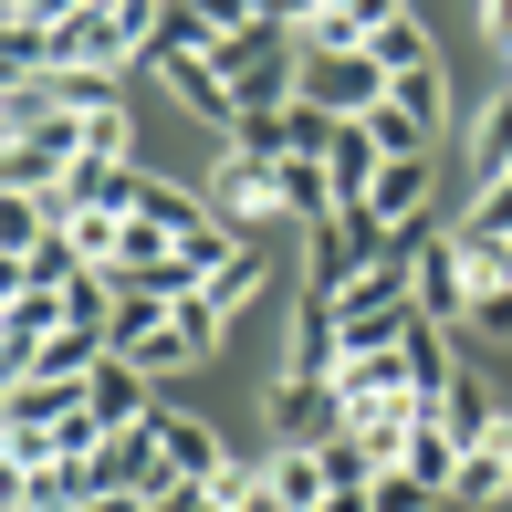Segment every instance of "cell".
Wrapping results in <instances>:
<instances>
[{"label":"cell","mask_w":512,"mask_h":512,"mask_svg":"<svg viewBox=\"0 0 512 512\" xmlns=\"http://www.w3.org/2000/svg\"><path fill=\"white\" fill-rule=\"evenodd\" d=\"M293 95L324 105L335 126H366V115L387 105V63L377 53H304V63H293Z\"/></svg>","instance_id":"1"},{"label":"cell","mask_w":512,"mask_h":512,"mask_svg":"<svg viewBox=\"0 0 512 512\" xmlns=\"http://www.w3.org/2000/svg\"><path fill=\"white\" fill-rule=\"evenodd\" d=\"M408 356H398V345H356V356H345L335 366V398H345V429H356V418H377V408H398L408 398Z\"/></svg>","instance_id":"2"},{"label":"cell","mask_w":512,"mask_h":512,"mask_svg":"<svg viewBox=\"0 0 512 512\" xmlns=\"http://www.w3.org/2000/svg\"><path fill=\"white\" fill-rule=\"evenodd\" d=\"M387 21H408V0H314L304 11V53H366Z\"/></svg>","instance_id":"3"},{"label":"cell","mask_w":512,"mask_h":512,"mask_svg":"<svg viewBox=\"0 0 512 512\" xmlns=\"http://www.w3.org/2000/svg\"><path fill=\"white\" fill-rule=\"evenodd\" d=\"M209 209H220L230 230L262 220V209H283V168H272V157H251V147H230L220 168H209Z\"/></svg>","instance_id":"4"},{"label":"cell","mask_w":512,"mask_h":512,"mask_svg":"<svg viewBox=\"0 0 512 512\" xmlns=\"http://www.w3.org/2000/svg\"><path fill=\"white\" fill-rule=\"evenodd\" d=\"M335 366H345V324L324 293H304L293 304V356H283V377H314V387H335Z\"/></svg>","instance_id":"5"},{"label":"cell","mask_w":512,"mask_h":512,"mask_svg":"<svg viewBox=\"0 0 512 512\" xmlns=\"http://www.w3.org/2000/svg\"><path fill=\"white\" fill-rule=\"evenodd\" d=\"M147 418H157V450H168V471H178V481H220V471H230V450H220V429H199L189 408H168V398H157Z\"/></svg>","instance_id":"6"},{"label":"cell","mask_w":512,"mask_h":512,"mask_svg":"<svg viewBox=\"0 0 512 512\" xmlns=\"http://www.w3.org/2000/svg\"><path fill=\"white\" fill-rule=\"evenodd\" d=\"M272 429H283V439H335L345 429V398L314 387V377H272Z\"/></svg>","instance_id":"7"},{"label":"cell","mask_w":512,"mask_h":512,"mask_svg":"<svg viewBox=\"0 0 512 512\" xmlns=\"http://www.w3.org/2000/svg\"><path fill=\"white\" fill-rule=\"evenodd\" d=\"M418 314H429V324H450V335H460V314H471V262H460V241L418 251Z\"/></svg>","instance_id":"8"},{"label":"cell","mask_w":512,"mask_h":512,"mask_svg":"<svg viewBox=\"0 0 512 512\" xmlns=\"http://www.w3.org/2000/svg\"><path fill=\"white\" fill-rule=\"evenodd\" d=\"M439 429H450V439H460V450H481V439H502V429H512V418H502V398H492V387H481V377H471V366H460V377H450V387H439Z\"/></svg>","instance_id":"9"},{"label":"cell","mask_w":512,"mask_h":512,"mask_svg":"<svg viewBox=\"0 0 512 512\" xmlns=\"http://www.w3.org/2000/svg\"><path fill=\"white\" fill-rule=\"evenodd\" d=\"M429 178H439L429 157H387V168H377V189H366V209H377L387 230H408V220H429V199H439Z\"/></svg>","instance_id":"10"},{"label":"cell","mask_w":512,"mask_h":512,"mask_svg":"<svg viewBox=\"0 0 512 512\" xmlns=\"http://www.w3.org/2000/svg\"><path fill=\"white\" fill-rule=\"evenodd\" d=\"M262 481H272V502H283V512H324V502H335V481H324V450H314V439L272 450V460H262Z\"/></svg>","instance_id":"11"},{"label":"cell","mask_w":512,"mask_h":512,"mask_svg":"<svg viewBox=\"0 0 512 512\" xmlns=\"http://www.w3.org/2000/svg\"><path fill=\"white\" fill-rule=\"evenodd\" d=\"M84 377H11V429H63V418H84Z\"/></svg>","instance_id":"12"},{"label":"cell","mask_w":512,"mask_h":512,"mask_svg":"<svg viewBox=\"0 0 512 512\" xmlns=\"http://www.w3.org/2000/svg\"><path fill=\"white\" fill-rule=\"evenodd\" d=\"M377 168H387V147L366 126H335V147H324V178H335V209H356L366 189H377Z\"/></svg>","instance_id":"13"},{"label":"cell","mask_w":512,"mask_h":512,"mask_svg":"<svg viewBox=\"0 0 512 512\" xmlns=\"http://www.w3.org/2000/svg\"><path fill=\"white\" fill-rule=\"evenodd\" d=\"M84 398H95V418H105V429H136V418L157 408V398H147V366H126V356H105L95 377H84Z\"/></svg>","instance_id":"14"},{"label":"cell","mask_w":512,"mask_h":512,"mask_svg":"<svg viewBox=\"0 0 512 512\" xmlns=\"http://www.w3.org/2000/svg\"><path fill=\"white\" fill-rule=\"evenodd\" d=\"M168 95L178 105H189V115H209V126H241V95H230V84H220V63H168Z\"/></svg>","instance_id":"15"},{"label":"cell","mask_w":512,"mask_h":512,"mask_svg":"<svg viewBox=\"0 0 512 512\" xmlns=\"http://www.w3.org/2000/svg\"><path fill=\"white\" fill-rule=\"evenodd\" d=\"M147 335H168V293H136V283H115V314H105V345L115 356H136Z\"/></svg>","instance_id":"16"},{"label":"cell","mask_w":512,"mask_h":512,"mask_svg":"<svg viewBox=\"0 0 512 512\" xmlns=\"http://www.w3.org/2000/svg\"><path fill=\"white\" fill-rule=\"evenodd\" d=\"M398 471H418V481H429L439 502H450V481H460V439L439 429V418H418V429H408V460H398Z\"/></svg>","instance_id":"17"},{"label":"cell","mask_w":512,"mask_h":512,"mask_svg":"<svg viewBox=\"0 0 512 512\" xmlns=\"http://www.w3.org/2000/svg\"><path fill=\"white\" fill-rule=\"evenodd\" d=\"M283 220H335V178H324V157H283Z\"/></svg>","instance_id":"18"},{"label":"cell","mask_w":512,"mask_h":512,"mask_svg":"<svg viewBox=\"0 0 512 512\" xmlns=\"http://www.w3.org/2000/svg\"><path fill=\"white\" fill-rule=\"evenodd\" d=\"M460 335H471V345H512V272L471 283V314H460Z\"/></svg>","instance_id":"19"},{"label":"cell","mask_w":512,"mask_h":512,"mask_svg":"<svg viewBox=\"0 0 512 512\" xmlns=\"http://www.w3.org/2000/svg\"><path fill=\"white\" fill-rule=\"evenodd\" d=\"M366 136H377L387 157H429V115H418V105H398V84H387V105L366 115Z\"/></svg>","instance_id":"20"},{"label":"cell","mask_w":512,"mask_h":512,"mask_svg":"<svg viewBox=\"0 0 512 512\" xmlns=\"http://www.w3.org/2000/svg\"><path fill=\"white\" fill-rule=\"evenodd\" d=\"M366 53L387 63V84H398V74H429V63H439V53H429V32H418V11H408V21H387V32L366 42Z\"/></svg>","instance_id":"21"},{"label":"cell","mask_w":512,"mask_h":512,"mask_svg":"<svg viewBox=\"0 0 512 512\" xmlns=\"http://www.w3.org/2000/svg\"><path fill=\"white\" fill-rule=\"evenodd\" d=\"M324 147H335V115L293 95V105H283V157H324Z\"/></svg>","instance_id":"22"},{"label":"cell","mask_w":512,"mask_h":512,"mask_svg":"<svg viewBox=\"0 0 512 512\" xmlns=\"http://www.w3.org/2000/svg\"><path fill=\"white\" fill-rule=\"evenodd\" d=\"M492 178H512V95H492V115H481V189Z\"/></svg>","instance_id":"23"},{"label":"cell","mask_w":512,"mask_h":512,"mask_svg":"<svg viewBox=\"0 0 512 512\" xmlns=\"http://www.w3.org/2000/svg\"><path fill=\"white\" fill-rule=\"evenodd\" d=\"M439 492H429V481H418V471H377V492H366V512H429Z\"/></svg>","instance_id":"24"},{"label":"cell","mask_w":512,"mask_h":512,"mask_svg":"<svg viewBox=\"0 0 512 512\" xmlns=\"http://www.w3.org/2000/svg\"><path fill=\"white\" fill-rule=\"evenodd\" d=\"M251 283H262V262L241 251V262H220V283H209V304H220V314H241V304H251Z\"/></svg>","instance_id":"25"},{"label":"cell","mask_w":512,"mask_h":512,"mask_svg":"<svg viewBox=\"0 0 512 512\" xmlns=\"http://www.w3.org/2000/svg\"><path fill=\"white\" fill-rule=\"evenodd\" d=\"M84 157H126V105H95V115H84Z\"/></svg>","instance_id":"26"},{"label":"cell","mask_w":512,"mask_h":512,"mask_svg":"<svg viewBox=\"0 0 512 512\" xmlns=\"http://www.w3.org/2000/svg\"><path fill=\"white\" fill-rule=\"evenodd\" d=\"M209 492H220V512H241V502H262V460H230V471L209 481Z\"/></svg>","instance_id":"27"},{"label":"cell","mask_w":512,"mask_h":512,"mask_svg":"<svg viewBox=\"0 0 512 512\" xmlns=\"http://www.w3.org/2000/svg\"><path fill=\"white\" fill-rule=\"evenodd\" d=\"M471 230H492V241H512V178H492V189H481V209H471Z\"/></svg>","instance_id":"28"},{"label":"cell","mask_w":512,"mask_h":512,"mask_svg":"<svg viewBox=\"0 0 512 512\" xmlns=\"http://www.w3.org/2000/svg\"><path fill=\"white\" fill-rule=\"evenodd\" d=\"M209 21H220V32H241V21H262V0H199Z\"/></svg>","instance_id":"29"},{"label":"cell","mask_w":512,"mask_h":512,"mask_svg":"<svg viewBox=\"0 0 512 512\" xmlns=\"http://www.w3.org/2000/svg\"><path fill=\"white\" fill-rule=\"evenodd\" d=\"M481 32H492L502 53H512V0H481Z\"/></svg>","instance_id":"30"},{"label":"cell","mask_w":512,"mask_h":512,"mask_svg":"<svg viewBox=\"0 0 512 512\" xmlns=\"http://www.w3.org/2000/svg\"><path fill=\"white\" fill-rule=\"evenodd\" d=\"M84 512H147V502H136V492H95V502H84Z\"/></svg>","instance_id":"31"},{"label":"cell","mask_w":512,"mask_h":512,"mask_svg":"<svg viewBox=\"0 0 512 512\" xmlns=\"http://www.w3.org/2000/svg\"><path fill=\"white\" fill-rule=\"evenodd\" d=\"M324 512H366V492H335V502H324Z\"/></svg>","instance_id":"32"},{"label":"cell","mask_w":512,"mask_h":512,"mask_svg":"<svg viewBox=\"0 0 512 512\" xmlns=\"http://www.w3.org/2000/svg\"><path fill=\"white\" fill-rule=\"evenodd\" d=\"M241 512H283V502H272V481H262V502H241Z\"/></svg>","instance_id":"33"},{"label":"cell","mask_w":512,"mask_h":512,"mask_svg":"<svg viewBox=\"0 0 512 512\" xmlns=\"http://www.w3.org/2000/svg\"><path fill=\"white\" fill-rule=\"evenodd\" d=\"M126 11H157V0H126Z\"/></svg>","instance_id":"34"}]
</instances>
